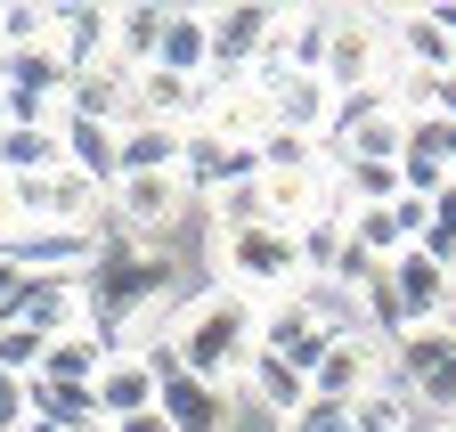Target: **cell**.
Returning <instances> with one entry per match:
<instances>
[{
	"instance_id": "1",
	"label": "cell",
	"mask_w": 456,
	"mask_h": 432,
	"mask_svg": "<svg viewBox=\"0 0 456 432\" xmlns=\"http://www.w3.org/2000/svg\"><path fill=\"white\" fill-rule=\"evenodd\" d=\"M171 351H180V359L204 375V384H237L245 359L261 351V302L228 294V286L196 294L180 318H171Z\"/></svg>"
},
{
	"instance_id": "2",
	"label": "cell",
	"mask_w": 456,
	"mask_h": 432,
	"mask_svg": "<svg viewBox=\"0 0 456 432\" xmlns=\"http://www.w3.org/2000/svg\"><path fill=\"white\" fill-rule=\"evenodd\" d=\"M171 278V253L163 245H131V237H106L98 261L82 269V302H90V335H106L114 351H123V327L131 310H147Z\"/></svg>"
},
{
	"instance_id": "3",
	"label": "cell",
	"mask_w": 456,
	"mask_h": 432,
	"mask_svg": "<svg viewBox=\"0 0 456 432\" xmlns=\"http://www.w3.org/2000/svg\"><path fill=\"white\" fill-rule=\"evenodd\" d=\"M212 269H220V286L245 294V302H277V294H302L310 286L294 229H277V221L237 229V237H212Z\"/></svg>"
},
{
	"instance_id": "4",
	"label": "cell",
	"mask_w": 456,
	"mask_h": 432,
	"mask_svg": "<svg viewBox=\"0 0 456 432\" xmlns=\"http://www.w3.org/2000/svg\"><path fill=\"white\" fill-rule=\"evenodd\" d=\"M139 351H147L155 375H163L155 416H163L171 432H228V384H204V375L171 351V335H155V343H139Z\"/></svg>"
},
{
	"instance_id": "5",
	"label": "cell",
	"mask_w": 456,
	"mask_h": 432,
	"mask_svg": "<svg viewBox=\"0 0 456 432\" xmlns=\"http://www.w3.org/2000/svg\"><path fill=\"white\" fill-rule=\"evenodd\" d=\"M17 204H25L33 229H90V237H106V188L82 180L74 164H57L41 180H17Z\"/></svg>"
},
{
	"instance_id": "6",
	"label": "cell",
	"mask_w": 456,
	"mask_h": 432,
	"mask_svg": "<svg viewBox=\"0 0 456 432\" xmlns=\"http://www.w3.org/2000/svg\"><path fill=\"white\" fill-rule=\"evenodd\" d=\"M261 98H269V131H294V139H318L334 131V82L326 74H294V66H269L261 74Z\"/></svg>"
},
{
	"instance_id": "7",
	"label": "cell",
	"mask_w": 456,
	"mask_h": 432,
	"mask_svg": "<svg viewBox=\"0 0 456 432\" xmlns=\"http://www.w3.org/2000/svg\"><path fill=\"white\" fill-rule=\"evenodd\" d=\"M180 180H188V196H220V188H237V180H261V147L196 123L188 131V155H180Z\"/></svg>"
},
{
	"instance_id": "8",
	"label": "cell",
	"mask_w": 456,
	"mask_h": 432,
	"mask_svg": "<svg viewBox=\"0 0 456 432\" xmlns=\"http://www.w3.org/2000/svg\"><path fill=\"white\" fill-rule=\"evenodd\" d=\"M383 375H391V359H383V343H375V335H334V343H326V359L310 367V392L351 408V400H367V392L383 384Z\"/></svg>"
},
{
	"instance_id": "9",
	"label": "cell",
	"mask_w": 456,
	"mask_h": 432,
	"mask_svg": "<svg viewBox=\"0 0 456 432\" xmlns=\"http://www.w3.org/2000/svg\"><path fill=\"white\" fill-rule=\"evenodd\" d=\"M326 327H318V310H310V294H277V302H261V351H277V359H294L302 375L326 359Z\"/></svg>"
},
{
	"instance_id": "10",
	"label": "cell",
	"mask_w": 456,
	"mask_h": 432,
	"mask_svg": "<svg viewBox=\"0 0 456 432\" xmlns=\"http://www.w3.org/2000/svg\"><path fill=\"white\" fill-rule=\"evenodd\" d=\"M66 115H82V123H106V131H131L139 123V74L131 66H90V74H74V98H66Z\"/></svg>"
},
{
	"instance_id": "11",
	"label": "cell",
	"mask_w": 456,
	"mask_h": 432,
	"mask_svg": "<svg viewBox=\"0 0 456 432\" xmlns=\"http://www.w3.org/2000/svg\"><path fill=\"white\" fill-rule=\"evenodd\" d=\"M155 392H163V375H155V359H147L139 343H123V351L106 359V375H98V408H106V424L155 416Z\"/></svg>"
},
{
	"instance_id": "12",
	"label": "cell",
	"mask_w": 456,
	"mask_h": 432,
	"mask_svg": "<svg viewBox=\"0 0 456 432\" xmlns=\"http://www.w3.org/2000/svg\"><path fill=\"white\" fill-rule=\"evenodd\" d=\"M25 400H33V424H57V432H106L98 384H57V375H25Z\"/></svg>"
},
{
	"instance_id": "13",
	"label": "cell",
	"mask_w": 456,
	"mask_h": 432,
	"mask_svg": "<svg viewBox=\"0 0 456 432\" xmlns=\"http://www.w3.org/2000/svg\"><path fill=\"white\" fill-rule=\"evenodd\" d=\"M180 155H188V131L180 123L139 115L123 131V180H180Z\"/></svg>"
},
{
	"instance_id": "14",
	"label": "cell",
	"mask_w": 456,
	"mask_h": 432,
	"mask_svg": "<svg viewBox=\"0 0 456 432\" xmlns=\"http://www.w3.org/2000/svg\"><path fill=\"white\" fill-rule=\"evenodd\" d=\"M237 392H245V400H261V408L285 424V416L310 400V375H302L294 359H277V351H253V359H245V375H237Z\"/></svg>"
},
{
	"instance_id": "15",
	"label": "cell",
	"mask_w": 456,
	"mask_h": 432,
	"mask_svg": "<svg viewBox=\"0 0 456 432\" xmlns=\"http://www.w3.org/2000/svg\"><path fill=\"white\" fill-rule=\"evenodd\" d=\"M66 164V131L57 123H9L0 131V180H41Z\"/></svg>"
},
{
	"instance_id": "16",
	"label": "cell",
	"mask_w": 456,
	"mask_h": 432,
	"mask_svg": "<svg viewBox=\"0 0 456 432\" xmlns=\"http://www.w3.org/2000/svg\"><path fill=\"white\" fill-rule=\"evenodd\" d=\"M57 58H66L74 74H90V66H106L114 58V9H57Z\"/></svg>"
},
{
	"instance_id": "17",
	"label": "cell",
	"mask_w": 456,
	"mask_h": 432,
	"mask_svg": "<svg viewBox=\"0 0 456 432\" xmlns=\"http://www.w3.org/2000/svg\"><path fill=\"white\" fill-rule=\"evenodd\" d=\"M163 25H171L163 0H131V9H114V66L147 74V66L163 58Z\"/></svg>"
},
{
	"instance_id": "18",
	"label": "cell",
	"mask_w": 456,
	"mask_h": 432,
	"mask_svg": "<svg viewBox=\"0 0 456 432\" xmlns=\"http://www.w3.org/2000/svg\"><path fill=\"white\" fill-rule=\"evenodd\" d=\"M155 66H163V74H188V82H212V17H204V9H171Z\"/></svg>"
},
{
	"instance_id": "19",
	"label": "cell",
	"mask_w": 456,
	"mask_h": 432,
	"mask_svg": "<svg viewBox=\"0 0 456 432\" xmlns=\"http://www.w3.org/2000/svg\"><path fill=\"white\" fill-rule=\"evenodd\" d=\"M106 359H114V343L82 327V335H66V343H49L41 375H57V384H98V375H106Z\"/></svg>"
},
{
	"instance_id": "20",
	"label": "cell",
	"mask_w": 456,
	"mask_h": 432,
	"mask_svg": "<svg viewBox=\"0 0 456 432\" xmlns=\"http://www.w3.org/2000/svg\"><path fill=\"white\" fill-rule=\"evenodd\" d=\"M448 351H456V335H448V327H416V335H399V343H391V384H408V392H416Z\"/></svg>"
},
{
	"instance_id": "21",
	"label": "cell",
	"mask_w": 456,
	"mask_h": 432,
	"mask_svg": "<svg viewBox=\"0 0 456 432\" xmlns=\"http://www.w3.org/2000/svg\"><path fill=\"white\" fill-rule=\"evenodd\" d=\"M204 212H212V237H237V229H261V221H269V188H261V180H237V188L204 196Z\"/></svg>"
},
{
	"instance_id": "22",
	"label": "cell",
	"mask_w": 456,
	"mask_h": 432,
	"mask_svg": "<svg viewBox=\"0 0 456 432\" xmlns=\"http://www.w3.org/2000/svg\"><path fill=\"white\" fill-rule=\"evenodd\" d=\"M33 294H41V269H33V261H17V253H0V335L25 327Z\"/></svg>"
},
{
	"instance_id": "23",
	"label": "cell",
	"mask_w": 456,
	"mask_h": 432,
	"mask_svg": "<svg viewBox=\"0 0 456 432\" xmlns=\"http://www.w3.org/2000/svg\"><path fill=\"white\" fill-rule=\"evenodd\" d=\"M261 172H326V147L294 139V131H269L261 139Z\"/></svg>"
},
{
	"instance_id": "24",
	"label": "cell",
	"mask_w": 456,
	"mask_h": 432,
	"mask_svg": "<svg viewBox=\"0 0 456 432\" xmlns=\"http://www.w3.org/2000/svg\"><path fill=\"white\" fill-rule=\"evenodd\" d=\"M424 253L448 269V278H456V188H440L432 196V221H424Z\"/></svg>"
},
{
	"instance_id": "25",
	"label": "cell",
	"mask_w": 456,
	"mask_h": 432,
	"mask_svg": "<svg viewBox=\"0 0 456 432\" xmlns=\"http://www.w3.org/2000/svg\"><path fill=\"white\" fill-rule=\"evenodd\" d=\"M416 408L432 416V424H456V351L424 375V384H416Z\"/></svg>"
},
{
	"instance_id": "26",
	"label": "cell",
	"mask_w": 456,
	"mask_h": 432,
	"mask_svg": "<svg viewBox=\"0 0 456 432\" xmlns=\"http://www.w3.org/2000/svg\"><path fill=\"white\" fill-rule=\"evenodd\" d=\"M41 359H49L41 327H9V335H0V367H9V375H41Z\"/></svg>"
},
{
	"instance_id": "27",
	"label": "cell",
	"mask_w": 456,
	"mask_h": 432,
	"mask_svg": "<svg viewBox=\"0 0 456 432\" xmlns=\"http://www.w3.org/2000/svg\"><path fill=\"white\" fill-rule=\"evenodd\" d=\"M285 432H359V424H351V408H342V400H318V392H310L294 416H285Z\"/></svg>"
},
{
	"instance_id": "28",
	"label": "cell",
	"mask_w": 456,
	"mask_h": 432,
	"mask_svg": "<svg viewBox=\"0 0 456 432\" xmlns=\"http://www.w3.org/2000/svg\"><path fill=\"white\" fill-rule=\"evenodd\" d=\"M33 424V400H25V375L0 367V432H25Z\"/></svg>"
},
{
	"instance_id": "29",
	"label": "cell",
	"mask_w": 456,
	"mask_h": 432,
	"mask_svg": "<svg viewBox=\"0 0 456 432\" xmlns=\"http://www.w3.org/2000/svg\"><path fill=\"white\" fill-rule=\"evenodd\" d=\"M114 432H171L163 416H131V424H114Z\"/></svg>"
},
{
	"instance_id": "30",
	"label": "cell",
	"mask_w": 456,
	"mask_h": 432,
	"mask_svg": "<svg viewBox=\"0 0 456 432\" xmlns=\"http://www.w3.org/2000/svg\"><path fill=\"white\" fill-rule=\"evenodd\" d=\"M0 131H9V58H0Z\"/></svg>"
},
{
	"instance_id": "31",
	"label": "cell",
	"mask_w": 456,
	"mask_h": 432,
	"mask_svg": "<svg viewBox=\"0 0 456 432\" xmlns=\"http://www.w3.org/2000/svg\"><path fill=\"white\" fill-rule=\"evenodd\" d=\"M25 432H57V424H25Z\"/></svg>"
},
{
	"instance_id": "32",
	"label": "cell",
	"mask_w": 456,
	"mask_h": 432,
	"mask_svg": "<svg viewBox=\"0 0 456 432\" xmlns=\"http://www.w3.org/2000/svg\"><path fill=\"white\" fill-rule=\"evenodd\" d=\"M432 432H456V424H432Z\"/></svg>"
}]
</instances>
